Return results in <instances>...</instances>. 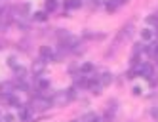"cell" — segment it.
Returning <instances> with one entry per match:
<instances>
[{
    "instance_id": "30bf717a",
    "label": "cell",
    "mask_w": 158,
    "mask_h": 122,
    "mask_svg": "<svg viewBox=\"0 0 158 122\" xmlns=\"http://www.w3.org/2000/svg\"><path fill=\"white\" fill-rule=\"evenodd\" d=\"M82 71H84V73L94 71V65H92V63H86V65H82Z\"/></svg>"
},
{
    "instance_id": "52a82bcc",
    "label": "cell",
    "mask_w": 158,
    "mask_h": 122,
    "mask_svg": "<svg viewBox=\"0 0 158 122\" xmlns=\"http://www.w3.org/2000/svg\"><path fill=\"white\" fill-rule=\"evenodd\" d=\"M46 17H48L46 12H36V14H35V19H36V21H46Z\"/></svg>"
},
{
    "instance_id": "8992f818",
    "label": "cell",
    "mask_w": 158,
    "mask_h": 122,
    "mask_svg": "<svg viewBox=\"0 0 158 122\" xmlns=\"http://www.w3.org/2000/svg\"><path fill=\"white\" fill-rule=\"evenodd\" d=\"M21 120H31V109H21Z\"/></svg>"
},
{
    "instance_id": "8fae6325",
    "label": "cell",
    "mask_w": 158,
    "mask_h": 122,
    "mask_svg": "<svg viewBox=\"0 0 158 122\" xmlns=\"http://www.w3.org/2000/svg\"><path fill=\"white\" fill-rule=\"evenodd\" d=\"M151 116H152L154 120H158V107H152V109H151Z\"/></svg>"
},
{
    "instance_id": "277c9868",
    "label": "cell",
    "mask_w": 158,
    "mask_h": 122,
    "mask_svg": "<svg viewBox=\"0 0 158 122\" xmlns=\"http://www.w3.org/2000/svg\"><path fill=\"white\" fill-rule=\"evenodd\" d=\"M112 82V76H110V73H103L99 76V84H103V86H107V84H110Z\"/></svg>"
},
{
    "instance_id": "5bb4252c",
    "label": "cell",
    "mask_w": 158,
    "mask_h": 122,
    "mask_svg": "<svg viewBox=\"0 0 158 122\" xmlns=\"http://www.w3.org/2000/svg\"><path fill=\"white\" fill-rule=\"evenodd\" d=\"M71 122H78V120H71Z\"/></svg>"
},
{
    "instance_id": "9c48e42d",
    "label": "cell",
    "mask_w": 158,
    "mask_h": 122,
    "mask_svg": "<svg viewBox=\"0 0 158 122\" xmlns=\"http://www.w3.org/2000/svg\"><path fill=\"white\" fill-rule=\"evenodd\" d=\"M147 25H158V17H156V15L147 17Z\"/></svg>"
},
{
    "instance_id": "7a4b0ae2",
    "label": "cell",
    "mask_w": 158,
    "mask_h": 122,
    "mask_svg": "<svg viewBox=\"0 0 158 122\" xmlns=\"http://www.w3.org/2000/svg\"><path fill=\"white\" fill-rule=\"evenodd\" d=\"M40 57H42L44 61H52V59H53V52H52L50 48H42V50H40Z\"/></svg>"
},
{
    "instance_id": "4fadbf2b",
    "label": "cell",
    "mask_w": 158,
    "mask_h": 122,
    "mask_svg": "<svg viewBox=\"0 0 158 122\" xmlns=\"http://www.w3.org/2000/svg\"><path fill=\"white\" fill-rule=\"evenodd\" d=\"M128 0H114V6H118V4H126Z\"/></svg>"
},
{
    "instance_id": "7c38bea8",
    "label": "cell",
    "mask_w": 158,
    "mask_h": 122,
    "mask_svg": "<svg viewBox=\"0 0 158 122\" xmlns=\"http://www.w3.org/2000/svg\"><path fill=\"white\" fill-rule=\"evenodd\" d=\"M48 86H50L48 80H38V88H40V90H42V88H48Z\"/></svg>"
},
{
    "instance_id": "ba28073f",
    "label": "cell",
    "mask_w": 158,
    "mask_h": 122,
    "mask_svg": "<svg viewBox=\"0 0 158 122\" xmlns=\"http://www.w3.org/2000/svg\"><path fill=\"white\" fill-rule=\"evenodd\" d=\"M141 36H143V40H151V38H152V32H151L149 29H145V31L141 32Z\"/></svg>"
},
{
    "instance_id": "3957f363",
    "label": "cell",
    "mask_w": 158,
    "mask_h": 122,
    "mask_svg": "<svg viewBox=\"0 0 158 122\" xmlns=\"http://www.w3.org/2000/svg\"><path fill=\"white\" fill-rule=\"evenodd\" d=\"M80 6H82L80 0H67V2H65L67 10H76V8H80Z\"/></svg>"
},
{
    "instance_id": "5b68a950",
    "label": "cell",
    "mask_w": 158,
    "mask_h": 122,
    "mask_svg": "<svg viewBox=\"0 0 158 122\" xmlns=\"http://www.w3.org/2000/svg\"><path fill=\"white\" fill-rule=\"evenodd\" d=\"M46 10H48V12L57 10V0H48V2H46Z\"/></svg>"
},
{
    "instance_id": "6da1fadb",
    "label": "cell",
    "mask_w": 158,
    "mask_h": 122,
    "mask_svg": "<svg viewBox=\"0 0 158 122\" xmlns=\"http://www.w3.org/2000/svg\"><path fill=\"white\" fill-rule=\"evenodd\" d=\"M44 65H46V61H44V59L40 57L38 61L32 63V73H35V74H40V73L44 71Z\"/></svg>"
}]
</instances>
